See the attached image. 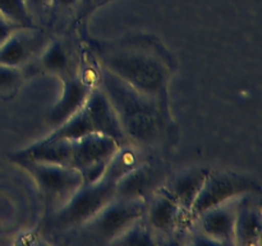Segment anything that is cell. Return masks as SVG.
Segmentation results:
<instances>
[{"mask_svg":"<svg viewBox=\"0 0 262 246\" xmlns=\"http://www.w3.org/2000/svg\"><path fill=\"white\" fill-rule=\"evenodd\" d=\"M99 85L117 113L127 142L143 154L160 149L170 130V110L97 66Z\"/></svg>","mask_w":262,"mask_h":246,"instance_id":"obj_2","label":"cell"},{"mask_svg":"<svg viewBox=\"0 0 262 246\" xmlns=\"http://www.w3.org/2000/svg\"><path fill=\"white\" fill-rule=\"evenodd\" d=\"M143 220L155 238L158 236H171L181 230V227L189 225L186 213L160 190H158L146 202Z\"/></svg>","mask_w":262,"mask_h":246,"instance_id":"obj_10","label":"cell"},{"mask_svg":"<svg viewBox=\"0 0 262 246\" xmlns=\"http://www.w3.org/2000/svg\"><path fill=\"white\" fill-rule=\"evenodd\" d=\"M25 78L22 68L0 63V97L9 99L14 96Z\"/></svg>","mask_w":262,"mask_h":246,"instance_id":"obj_20","label":"cell"},{"mask_svg":"<svg viewBox=\"0 0 262 246\" xmlns=\"http://www.w3.org/2000/svg\"><path fill=\"white\" fill-rule=\"evenodd\" d=\"M110 0H78L77 5V20L84 19L91 12H94L97 7H101Z\"/></svg>","mask_w":262,"mask_h":246,"instance_id":"obj_23","label":"cell"},{"mask_svg":"<svg viewBox=\"0 0 262 246\" xmlns=\"http://www.w3.org/2000/svg\"><path fill=\"white\" fill-rule=\"evenodd\" d=\"M145 200L114 199L97 214L69 235L77 242L89 245H107L119 238L130 225L143 217Z\"/></svg>","mask_w":262,"mask_h":246,"instance_id":"obj_4","label":"cell"},{"mask_svg":"<svg viewBox=\"0 0 262 246\" xmlns=\"http://www.w3.org/2000/svg\"><path fill=\"white\" fill-rule=\"evenodd\" d=\"M209 172L210 169L207 168L187 169V171L181 172L171 178L166 179L159 190L168 195L173 201H176L179 208L186 213L187 219H188L189 210H191L200 190L204 186Z\"/></svg>","mask_w":262,"mask_h":246,"instance_id":"obj_15","label":"cell"},{"mask_svg":"<svg viewBox=\"0 0 262 246\" xmlns=\"http://www.w3.org/2000/svg\"><path fill=\"white\" fill-rule=\"evenodd\" d=\"M18 28L22 27H19V26L15 25V23L10 22V20H8L4 15L0 14V46H2L3 44L7 41V38L9 37L15 30H18Z\"/></svg>","mask_w":262,"mask_h":246,"instance_id":"obj_24","label":"cell"},{"mask_svg":"<svg viewBox=\"0 0 262 246\" xmlns=\"http://www.w3.org/2000/svg\"><path fill=\"white\" fill-rule=\"evenodd\" d=\"M78 0H50V19L55 20L59 15L77 9Z\"/></svg>","mask_w":262,"mask_h":246,"instance_id":"obj_22","label":"cell"},{"mask_svg":"<svg viewBox=\"0 0 262 246\" xmlns=\"http://www.w3.org/2000/svg\"><path fill=\"white\" fill-rule=\"evenodd\" d=\"M49 40L38 27L18 28L0 46V63L23 68L43 50Z\"/></svg>","mask_w":262,"mask_h":246,"instance_id":"obj_11","label":"cell"},{"mask_svg":"<svg viewBox=\"0 0 262 246\" xmlns=\"http://www.w3.org/2000/svg\"><path fill=\"white\" fill-rule=\"evenodd\" d=\"M13 161L32 177L45 200L49 214L63 207L83 184L82 174L71 167L27 159H15Z\"/></svg>","mask_w":262,"mask_h":246,"instance_id":"obj_5","label":"cell"},{"mask_svg":"<svg viewBox=\"0 0 262 246\" xmlns=\"http://www.w3.org/2000/svg\"><path fill=\"white\" fill-rule=\"evenodd\" d=\"M96 133L92 126L91 119L89 117V113L82 107L78 112L74 113L72 117H69L66 122L59 125L54 128L53 133L48 136L50 138H67V140H76L83 136Z\"/></svg>","mask_w":262,"mask_h":246,"instance_id":"obj_17","label":"cell"},{"mask_svg":"<svg viewBox=\"0 0 262 246\" xmlns=\"http://www.w3.org/2000/svg\"><path fill=\"white\" fill-rule=\"evenodd\" d=\"M0 14L19 27H38L27 12L25 0H0Z\"/></svg>","mask_w":262,"mask_h":246,"instance_id":"obj_18","label":"cell"},{"mask_svg":"<svg viewBox=\"0 0 262 246\" xmlns=\"http://www.w3.org/2000/svg\"><path fill=\"white\" fill-rule=\"evenodd\" d=\"M61 82L63 91L60 99L53 105L48 114V122L54 128L78 112L83 107L91 90L96 86L86 74L79 72V69L61 78Z\"/></svg>","mask_w":262,"mask_h":246,"instance_id":"obj_12","label":"cell"},{"mask_svg":"<svg viewBox=\"0 0 262 246\" xmlns=\"http://www.w3.org/2000/svg\"><path fill=\"white\" fill-rule=\"evenodd\" d=\"M83 107L89 113V117L91 119L92 126H94L95 132L113 138L119 145L128 144L124 132L120 127L117 113L113 109L106 94H105L100 85H96L91 90Z\"/></svg>","mask_w":262,"mask_h":246,"instance_id":"obj_14","label":"cell"},{"mask_svg":"<svg viewBox=\"0 0 262 246\" xmlns=\"http://www.w3.org/2000/svg\"><path fill=\"white\" fill-rule=\"evenodd\" d=\"M158 241L155 240V236L152 235L151 230L143 217L138 219L133 225H130L119 238L114 241L115 245H154Z\"/></svg>","mask_w":262,"mask_h":246,"instance_id":"obj_19","label":"cell"},{"mask_svg":"<svg viewBox=\"0 0 262 246\" xmlns=\"http://www.w3.org/2000/svg\"><path fill=\"white\" fill-rule=\"evenodd\" d=\"M119 146L117 141L100 133L72 140L71 167L79 171L83 184L94 183L104 176L107 163Z\"/></svg>","mask_w":262,"mask_h":246,"instance_id":"obj_7","label":"cell"},{"mask_svg":"<svg viewBox=\"0 0 262 246\" xmlns=\"http://www.w3.org/2000/svg\"><path fill=\"white\" fill-rule=\"evenodd\" d=\"M87 48L100 68L169 108L174 60L160 41L147 35L110 41L89 38Z\"/></svg>","mask_w":262,"mask_h":246,"instance_id":"obj_1","label":"cell"},{"mask_svg":"<svg viewBox=\"0 0 262 246\" xmlns=\"http://www.w3.org/2000/svg\"><path fill=\"white\" fill-rule=\"evenodd\" d=\"M166 181L158 164L143 160L115 181L114 197L147 201Z\"/></svg>","mask_w":262,"mask_h":246,"instance_id":"obj_9","label":"cell"},{"mask_svg":"<svg viewBox=\"0 0 262 246\" xmlns=\"http://www.w3.org/2000/svg\"><path fill=\"white\" fill-rule=\"evenodd\" d=\"M115 181L112 176L104 173L99 181L82 184L63 207L49 214L48 230L69 235L83 225L114 199Z\"/></svg>","mask_w":262,"mask_h":246,"instance_id":"obj_3","label":"cell"},{"mask_svg":"<svg viewBox=\"0 0 262 246\" xmlns=\"http://www.w3.org/2000/svg\"><path fill=\"white\" fill-rule=\"evenodd\" d=\"M22 71L25 77L41 72L54 74L61 79L78 71V64L71 46L66 41L61 38H50L43 50L27 66L23 67Z\"/></svg>","mask_w":262,"mask_h":246,"instance_id":"obj_13","label":"cell"},{"mask_svg":"<svg viewBox=\"0 0 262 246\" xmlns=\"http://www.w3.org/2000/svg\"><path fill=\"white\" fill-rule=\"evenodd\" d=\"M26 8L32 19L37 25V19L43 22V19L50 15V0H25Z\"/></svg>","mask_w":262,"mask_h":246,"instance_id":"obj_21","label":"cell"},{"mask_svg":"<svg viewBox=\"0 0 262 246\" xmlns=\"http://www.w3.org/2000/svg\"><path fill=\"white\" fill-rule=\"evenodd\" d=\"M256 194H248L241 199L234 227V245H258L261 240V208L256 202Z\"/></svg>","mask_w":262,"mask_h":246,"instance_id":"obj_16","label":"cell"},{"mask_svg":"<svg viewBox=\"0 0 262 246\" xmlns=\"http://www.w3.org/2000/svg\"><path fill=\"white\" fill-rule=\"evenodd\" d=\"M243 197V196H242ZM242 197L207 209L191 222L196 243L234 245V227L238 207Z\"/></svg>","mask_w":262,"mask_h":246,"instance_id":"obj_8","label":"cell"},{"mask_svg":"<svg viewBox=\"0 0 262 246\" xmlns=\"http://www.w3.org/2000/svg\"><path fill=\"white\" fill-rule=\"evenodd\" d=\"M260 191L261 186L252 177L234 172L210 171L188 213L189 225L194 218L207 209L248 194H258Z\"/></svg>","mask_w":262,"mask_h":246,"instance_id":"obj_6","label":"cell"}]
</instances>
